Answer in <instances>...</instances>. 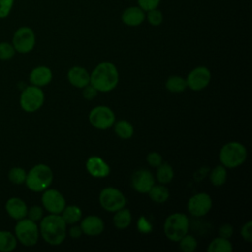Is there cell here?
Instances as JSON below:
<instances>
[{"label":"cell","instance_id":"6da1fadb","mask_svg":"<svg viewBox=\"0 0 252 252\" xmlns=\"http://www.w3.org/2000/svg\"><path fill=\"white\" fill-rule=\"evenodd\" d=\"M118 82V70L116 66L109 61L100 62L90 74V84L97 92H110L116 88Z\"/></svg>","mask_w":252,"mask_h":252},{"label":"cell","instance_id":"7a4b0ae2","mask_svg":"<svg viewBox=\"0 0 252 252\" xmlns=\"http://www.w3.org/2000/svg\"><path fill=\"white\" fill-rule=\"evenodd\" d=\"M39 233L50 245H60L66 238L67 224L60 214H49L39 220Z\"/></svg>","mask_w":252,"mask_h":252},{"label":"cell","instance_id":"3957f363","mask_svg":"<svg viewBox=\"0 0 252 252\" xmlns=\"http://www.w3.org/2000/svg\"><path fill=\"white\" fill-rule=\"evenodd\" d=\"M52 180L53 172L51 168L44 163H38L27 172L25 184L31 191L38 193L47 189L51 185Z\"/></svg>","mask_w":252,"mask_h":252},{"label":"cell","instance_id":"277c9868","mask_svg":"<svg viewBox=\"0 0 252 252\" xmlns=\"http://www.w3.org/2000/svg\"><path fill=\"white\" fill-rule=\"evenodd\" d=\"M247 158L245 146L239 142H228L220 151L219 158L226 168H235L241 165Z\"/></svg>","mask_w":252,"mask_h":252},{"label":"cell","instance_id":"5b68a950","mask_svg":"<svg viewBox=\"0 0 252 252\" xmlns=\"http://www.w3.org/2000/svg\"><path fill=\"white\" fill-rule=\"evenodd\" d=\"M189 230V219L185 214L174 213L169 215L163 223V232L169 240L178 242Z\"/></svg>","mask_w":252,"mask_h":252},{"label":"cell","instance_id":"8992f818","mask_svg":"<svg viewBox=\"0 0 252 252\" xmlns=\"http://www.w3.org/2000/svg\"><path fill=\"white\" fill-rule=\"evenodd\" d=\"M15 236L24 246H33L39 237L38 225L28 218L19 220L15 225Z\"/></svg>","mask_w":252,"mask_h":252},{"label":"cell","instance_id":"52a82bcc","mask_svg":"<svg viewBox=\"0 0 252 252\" xmlns=\"http://www.w3.org/2000/svg\"><path fill=\"white\" fill-rule=\"evenodd\" d=\"M44 102V93L40 87L33 85L26 87L20 95V105L26 112L32 113L38 110Z\"/></svg>","mask_w":252,"mask_h":252},{"label":"cell","instance_id":"ba28073f","mask_svg":"<svg viewBox=\"0 0 252 252\" xmlns=\"http://www.w3.org/2000/svg\"><path fill=\"white\" fill-rule=\"evenodd\" d=\"M98 201L101 208L110 213H115L126 205V197L115 187L103 188L99 193Z\"/></svg>","mask_w":252,"mask_h":252},{"label":"cell","instance_id":"9c48e42d","mask_svg":"<svg viewBox=\"0 0 252 252\" xmlns=\"http://www.w3.org/2000/svg\"><path fill=\"white\" fill-rule=\"evenodd\" d=\"M89 121L94 128L98 130H106L113 126L115 122V114L108 106L98 105L90 111Z\"/></svg>","mask_w":252,"mask_h":252},{"label":"cell","instance_id":"30bf717a","mask_svg":"<svg viewBox=\"0 0 252 252\" xmlns=\"http://www.w3.org/2000/svg\"><path fill=\"white\" fill-rule=\"evenodd\" d=\"M12 44L19 53L25 54L31 52L35 45L34 32L29 27L19 28L13 35Z\"/></svg>","mask_w":252,"mask_h":252},{"label":"cell","instance_id":"8fae6325","mask_svg":"<svg viewBox=\"0 0 252 252\" xmlns=\"http://www.w3.org/2000/svg\"><path fill=\"white\" fill-rule=\"evenodd\" d=\"M211 72L205 66H199L194 68L187 75L186 84L187 88L192 91L198 92L204 90L211 82Z\"/></svg>","mask_w":252,"mask_h":252},{"label":"cell","instance_id":"7c38bea8","mask_svg":"<svg viewBox=\"0 0 252 252\" xmlns=\"http://www.w3.org/2000/svg\"><path fill=\"white\" fill-rule=\"evenodd\" d=\"M213 201L209 194L205 192L193 195L187 203L188 212L194 217H203L207 215L212 209Z\"/></svg>","mask_w":252,"mask_h":252},{"label":"cell","instance_id":"4fadbf2b","mask_svg":"<svg viewBox=\"0 0 252 252\" xmlns=\"http://www.w3.org/2000/svg\"><path fill=\"white\" fill-rule=\"evenodd\" d=\"M43 208L49 214H61L66 206L64 196L56 189H45L41 196Z\"/></svg>","mask_w":252,"mask_h":252},{"label":"cell","instance_id":"5bb4252c","mask_svg":"<svg viewBox=\"0 0 252 252\" xmlns=\"http://www.w3.org/2000/svg\"><path fill=\"white\" fill-rule=\"evenodd\" d=\"M155 184V177L148 169L141 168L136 170L131 177V185L139 193H148Z\"/></svg>","mask_w":252,"mask_h":252},{"label":"cell","instance_id":"9a60e30c","mask_svg":"<svg viewBox=\"0 0 252 252\" xmlns=\"http://www.w3.org/2000/svg\"><path fill=\"white\" fill-rule=\"evenodd\" d=\"M86 168L87 171L95 178H104L110 173L109 165L97 156H92L87 159Z\"/></svg>","mask_w":252,"mask_h":252},{"label":"cell","instance_id":"2e32d148","mask_svg":"<svg viewBox=\"0 0 252 252\" xmlns=\"http://www.w3.org/2000/svg\"><path fill=\"white\" fill-rule=\"evenodd\" d=\"M80 227L84 234L89 236H96L103 231L104 222L101 218L91 215L81 220Z\"/></svg>","mask_w":252,"mask_h":252},{"label":"cell","instance_id":"e0dca14e","mask_svg":"<svg viewBox=\"0 0 252 252\" xmlns=\"http://www.w3.org/2000/svg\"><path fill=\"white\" fill-rule=\"evenodd\" d=\"M5 210L9 217L16 220H19L27 217L28 206L21 198L12 197L7 200L5 204Z\"/></svg>","mask_w":252,"mask_h":252},{"label":"cell","instance_id":"ac0fdd59","mask_svg":"<svg viewBox=\"0 0 252 252\" xmlns=\"http://www.w3.org/2000/svg\"><path fill=\"white\" fill-rule=\"evenodd\" d=\"M121 20L128 27H138L146 20V13L139 6H131L122 12Z\"/></svg>","mask_w":252,"mask_h":252},{"label":"cell","instance_id":"d6986e66","mask_svg":"<svg viewBox=\"0 0 252 252\" xmlns=\"http://www.w3.org/2000/svg\"><path fill=\"white\" fill-rule=\"evenodd\" d=\"M69 83L78 89H83L90 84V73L80 66L72 67L67 73Z\"/></svg>","mask_w":252,"mask_h":252},{"label":"cell","instance_id":"ffe728a7","mask_svg":"<svg viewBox=\"0 0 252 252\" xmlns=\"http://www.w3.org/2000/svg\"><path fill=\"white\" fill-rule=\"evenodd\" d=\"M52 80V71L46 66H37L30 74V82L36 87H44Z\"/></svg>","mask_w":252,"mask_h":252},{"label":"cell","instance_id":"44dd1931","mask_svg":"<svg viewBox=\"0 0 252 252\" xmlns=\"http://www.w3.org/2000/svg\"><path fill=\"white\" fill-rule=\"evenodd\" d=\"M113 224L117 229H125L127 228L132 221V214L130 210L122 208L115 212L113 219Z\"/></svg>","mask_w":252,"mask_h":252},{"label":"cell","instance_id":"7402d4cb","mask_svg":"<svg viewBox=\"0 0 252 252\" xmlns=\"http://www.w3.org/2000/svg\"><path fill=\"white\" fill-rule=\"evenodd\" d=\"M61 217L66 222V224H75L79 220H81L82 218V210L76 206V205H69L65 206L63 211L61 212Z\"/></svg>","mask_w":252,"mask_h":252},{"label":"cell","instance_id":"603a6c76","mask_svg":"<svg viewBox=\"0 0 252 252\" xmlns=\"http://www.w3.org/2000/svg\"><path fill=\"white\" fill-rule=\"evenodd\" d=\"M149 197L151 198L152 201L155 203H164L165 201L168 200L169 198V191L168 189L164 186V184H154L150 191L148 192Z\"/></svg>","mask_w":252,"mask_h":252},{"label":"cell","instance_id":"cb8c5ba5","mask_svg":"<svg viewBox=\"0 0 252 252\" xmlns=\"http://www.w3.org/2000/svg\"><path fill=\"white\" fill-rule=\"evenodd\" d=\"M15 234L8 230H0V252H11L17 247Z\"/></svg>","mask_w":252,"mask_h":252},{"label":"cell","instance_id":"d4e9b609","mask_svg":"<svg viewBox=\"0 0 252 252\" xmlns=\"http://www.w3.org/2000/svg\"><path fill=\"white\" fill-rule=\"evenodd\" d=\"M156 177L160 184L165 185V184L169 183L174 177V171H173L172 166L167 162H161L157 167Z\"/></svg>","mask_w":252,"mask_h":252},{"label":"cell","instance_id":"484cf974","mask_svg":"<svg viewBox=\"0 0 252 252\" xmlns=\"http://www.w3.org/2000/svg\"><path fill=\"white\" fill-rule=\"evenodd\" d=\"M207 250L209 252H231L233 247L229 239L219 236L210 242Z\"/></svg>","mask_w":252,"mask_h":252},{"label":"cell","instance_id":"4316f807","mask_svg":"<svg viewBox=\"0 0 252 252\" xmlns=\"http://www.w3.org/2000/svg\"><path fill=\"white\" fill-rule=\"evenodd\" d=\"M165 88L170 93H182L187 88L186 80L180 76H170L165 82Z\"/></svg>","mask_w":252,"mask_h":252},{"label":"cell","instance_id":"83f0119b","mask_svg":"<svg viewBox=\"0 0 252 252\" xmlns=\"http://www.w3.org/2000/svg\"><path fill=\"white\" fill-rule=\"evenodd\" d=\"M114 132L121 139H130L134 134L133 125L127 120H119L114 122Z\"/></svg>","mask_w":252,"mask_h":252},{"label":"cell","instance_id":"f1b7e54d","mask_svg":"<svg viewBox=\"0 0 252 252\" xmlns=\"http://www.w3.org/2000/svg\"><path fill=\"white\" fill-rule=\"evenodd\" d=\"M227 179L226 167L222 164L215 166L210 173V181L214 186H221Z\"/></svg>","mask_w":252,"mask_h":252},{"label":"cell","instance_id":"f546056e","mask_svg":"<svg viewBox=\"0 0 252 252\" xmlns=\"http://www.w3.org/2000/svg\"><path fill=\"white\" fill-rule=\"evenodd\" d=\"M26 177H27V171L22 168V167H19V166H16V167H13L9 170V173H8V178L9 180L14 183V184H17V185H20V184H23L25 183L26 181Z\"/></svg>","mask_w":252,"mask_h":252},{"label":"cell","instance_id":"4dcf8cb0","mask_svg":"<svg viewBox=\"0 0 252 252\" xmlns=\"http://www.w3.org/2000/svg\"><path fill=\"white\" fill-rule=\"evenodd\" d=\"M179 249L183 252H193L197 248V239L191 234H185L179 241Z\"/></svg>","mask_w":252,"mask_h":252},{"label":"cell","instance_id":"1f68e13d","mask_svg":"<svg viewBox=\"0 0 252 252\" xmlns=\"http://www.w3.org/2000/svg\"><path fill=\"white\" fill-rule=\"evenodd\" d=\"M146 19L150 25H152L154 27H158L162 23L163 15L158 8H156V9H153V10H150L147 12Z\"/></svg>","mask_w":252,"mask_h":252},{"label":"cell","instance_id":"d6a6232c","mask_svg":"<svg viewBox=\"0 0 252 252\" xmlns=\"http://www.w3.org/2000/svg\"><path fill=\"white\" fill-rule=\"evenodd\" d=\"M16 50L12 43L9 42H0V59L9 60L14 57Z\"/></svg>","mask_w":252,"mask_h":252},{"label":"cell","instance_id":"836d02e7","mask_svg":"<svg viewBox=\"0 0 252 252\" xmlns=\"http://www.w3.org/2000/svg\"><path fill=\"white\" fill-rule=\"evenodd\" d=\"M26 218L37 222L43 218V209L40 206H32L30 209H28Z\"/></svg>","mask_w":252,"mask_h":252},{"label":"cell","instance_id":"e575fe53","mask_svg":"<svg viewBox=\"0 0 252 252\" xmlns=\"http://www.w3.org/2000/svg\"><path fill=\"white\" fill-rule=\"evenodd\" d=\"M137 228H138L139 232L146 234V233L152 232L153 225H152V223L150 222V220L146 217L142 216V217L139 218V220L137 221Z\"/></svg>","mask_w":252,"mask_h":252},{"label":"cell","instance_id":"d590c367","mask_svg":"<svg viewBox=\"0 0 252 252\" xmlns=\"http://www.w3.org/2000/svg\"><path fill=\"white\" fill-rule=\"evenodd\" d=\"M14 5V0H0V19L9 16Z\"/></svg>","mask_w":252,"mask_h":252},{"label":"cell","instance_id":"8d00e7d4","mask_svg":"<svg viewBox=\"0 0 252 252\" xmlns=\"http://www.w3.org/2000/svg\"><path fill=\"white\" fill-rule=\"evenodd\" d=\"M138 6L144 10L145 12H148L150 10L158 8V6L160 3V0H137Z\"/></svg>","mask_w":252,"mask_h":252},{"label":"cell","instance_id":"74e56055","mask_svg":"<svg viewBox=\"0 0 252 252\" xmlns=\"http://www.w3.org/2000/svg\"><path fill=\"white\" fill-rule=\"evenodd\" d=\"M147 162L153 166V167H158L161 162H162V157L160 154L157 152H151L147 155Z\"/></svg>","mask_w":252,"mask_h":252},{"label":"cell","instance_id":"f35d334b","mask_svg":"<svg viewBox=\"0 0 252 252\" xmlns=\"http://www.w3.org/2000/svg\"><path fill=\"white\" fill-rule=\"evenodd\" d=\"M240 234L242 238L247 242L252 241V221L251 220H248L242 225L240 229Z\"/></svg>","mask_w":252,"mask_h":252},{"label":"cell","instance_id":"ab89813d","mask_svg":"<svg viewBox=\"0 0 252 252\" xmlns=\"http://www.w3.org/2000/svg\"><path fill=\"white\" fill-rule=\"evenodd\" d=\"M233 234V227L229 223H223L219 227V236L229 239Z\"/></svg>","mask_w":252,"mask_h":252},{"label":"cell","instance_id":"60d3db41","mask_svg":"<svg viewBox=\"0 0 252 252\" xmlns=\"http://www.w3.org/2000/svg\"><path fill=\"white\" fill-rule=\"evenodd\" d=\"M97 93L98 92L91 84H89V85H87L86 87L83 88V96L88 100H91V99L94 98L96 96Z\"/></svg>","mask_w":252,"mask_h":252},{"label":"cell","instance_id":"b9f144b4","mask_svg":"<svg viewBox=\"0 0 252 252\" xmlns=\"http://www.w3.org/2000/svg\"><path fill=\"white\" fill-rule=\"evenodd\" d=\"M72 225L73 226L69 229V235L74 239L80 238L83 234V231H82L80 225H74V224H72Z\"/></svg>","mask_w":252,"mask_h":252}]
</instances>
